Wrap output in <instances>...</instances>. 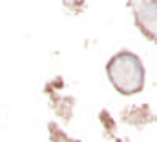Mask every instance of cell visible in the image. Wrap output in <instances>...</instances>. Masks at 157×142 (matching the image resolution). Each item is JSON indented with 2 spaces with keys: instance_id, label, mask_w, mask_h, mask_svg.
Here are the masks:
<instances>
[{
  "instance_id": "obj_1",
  "label": "cell",
  "mask_w": 157,
  "mask_h": 142,
  "mask_svg": "<svg viewBox=\"0 0 157 142\" xmlns=\"http://www.w3.org/2000/svg\"><path fill=\"white\" fill-rule=\"evenodd\" d=\"M106 73L112 86L121 95H135L144 88V66L132 51H119L117 55H113L106 66Z\"/></svg>"
},
{
  "instance_id": "obj_2",
  "label": "cell",
  "mask_w": 157,
  "mask_h": 142,
  "mask_svg": "<svg viewBox=\"0 0 157 142\" xmlns=\"http://www.w3.org/2000/svg\"><path fill=\"white\" fill-rule=\"evenodd\" d=\"M128 7H132L143 35L157 44V0H128Z\"/></svg>"
}]
</instances>
